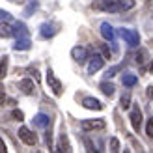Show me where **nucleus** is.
<instances>
[{
    "instance_id": "23",
    "label": "nucleus",
    "mask_w": 153,
    "mask_h": 153,
    "mask_svg": "<svg viewBox=\"0 0 153 153\" xmlns=\"http://www.w3.org/2000/svg\"><path fill=\"white\" fill-rule=\"evenodd\" d=\"M99 49H101V58L103 60H110V56H112V52L108 51V47H106V45H99Z\"/></svg>"
},
{
    "instance_id": "26",
    "label": "nucleus",
    "mask_w": 153,
    "mask_h": 153,
    "mask_svg": "<svg viewBox=\"0 0 153 153\" xmlns=\"http://www.w3.org/2000/svg\"><path fill=\"white\" fill-rule=\"evenodd\" d=\"M146 134L149 138H153V116L148 120V125H146Z\"/></svg>"
},
{
    "instance_id": "14",
    "label": "nucleus",
    "mask_w": 153,
    "mask_h": 153,
    "mask_svg": "<svg viewBox=\"0 0 153 153\" xmlns=\"http://www.w3.org/2000/svg\"><path fill=\"white\" fill-rule=\"evenodd\" d=\"M13 34H17V39H25V37H28V30L22 22H17L13 28Z\"/></svg>"
},
{
    "instance_id": "35",
    "label": "nucleus",
    "mask_w": 153,
    "mask_h": 153,
    "mask_svg": "<svg viewBox=\"0 0 153 153\" xmlns=\"http://www.w3.org/2000/svg\"><path fill=\"white\" fill-rule=\"evenodd\" d=\"M10 2H19V0H10Z\"/></svg>"
},
{
    "instance_id": "19",
    "label": "nucleus",
    "mask_w": 153,
    "mask_h": 153,
    "mask_svg": "<svg viewBox=\"0 0 153 153\" xmlns=\"http://www.w3.org/2000/svg\"><path fill=\"white\" fill-rule=\"evenodd\" d=\"M101 91H103V94L105 95H114V84H110V82H103L101 84Z\"/></svg>"
},
{
    "instance_id": "12",
    "label": "nucleus",
    "mask_w": 153,
    "mask_h": 153,
    "mask_svg": "<svg viewBox=\"0 0 153 153\" xmlns=\"http://www.w3.org/2000/svg\"><path fill=\"white\" fill-rule=\"evenodd\" d=\"M101 36L106 41H114V28L108 25V22H103L101 25Z\"/></svg>"
},
{
    "instance_id": "25",
    "label": "nucleus",
    "mask_w": 153,
    "mask_h": 153,
    "mask_svg": "<svg viewBox=\"0 0 153 153\" xmlns=\"http://www.w3.org/2000/svg\"><path fill=\"white\" fill-rule=\"evenodd\" d=\"M129 106H131V95L125 94L121 97V108H129Z\"/></svg>"
},
{
    "instance_id": "11",
    "label": "nucleus",
    "mask_w": 153,
    "mask_h": 153,
    "mask_svg": "<svg viewBox=\"0 0 153 153\" xmlns=\"http://www.w3.org/2000/svg\"><path fill=\"white\" fill-rule=\"evenodd\" d=\"M58 26L56 25H52V22H43L41 25V37H52L58 30H56Z\"/></svg>"
},
{
    "instance_id": "6",
    "label": "nucleus",
    "mask_w": 153,
    "mask_h": 153,
    "mask_svg": "<svg viewBox=\"0 0 153 153\" xmlns=\"http://www.w3.org/2000/svg\"><path fill=\"white\" fill-rule=\"evenodd\" d=\"M129 120H131V125H133L134 131H140V125H142V110L138 108V106H133Z\"/></svg>"
},
{
    "instance_id": "32",
    "label": "nucleus",
    "mask_w": 153,
    "mask_h": 153,
    "mask_svg": "<svg viewBox=\"0 0 153 153\" xmlns=\"http://www.w3.org/2000/svg\"><path fill=\"white\" fill-rule=\"evenodd\" d=\"M0 19L7 21V19H10V13H7V11H2V10H0Z\"/></svg>"
},
{
    "instance_id": "30",
    "label": "nucleus",
    "mask_w": 153,
    "mask_h": 153,
    "mask_svg": "<svg viewBox=\"0 0 153 153\" xmlns=\"http://www.w3.org/2000/svg\"><path fill=\"white\" fill-rule=\"evenodd\" d=\"M0 153H7V148H6V144H4L2 138H0Z\"/></svg>"
},
{
    "instance_id": "8",
    "label": "nucleus",
    "mask_w": 153,
    "mask_h": 153,
    "mask_svg": "<svg viewBox=\"0 0 153 153\" xmlns=\"http://www.w3.org/2000/svg\"><path fill=\"white\" fill-rule=\"evenodd\" d=\"M71 56H73V60L75 62H79V64H84L88 60V49L86 47H75L73 51H71Z\"/></svg>"
},
{
    "instance_id": "28",
    "label": "nucleus",
    "mask_w": 153,
    "mask_h": 153,
    "mask_svg": "<svg viewBox=\"0 0 153 153\" xmlns=\"http://www.w3.org/2000/svg\"><path fill=\"white\" fill-rule=\"evenodd\" d=\"M11 116H13L15 120H19V121H22V120H25V114H22L21 110H17V108H15V110L11 112Z\"/></svg>"
},
{
    "instance_id": "4",
    "label": "nucleus",
    "mask_w": 153,
    "mask_h": 153,
    "mask_svg": "<svg viewBox=\"0 0 153 153\" xmlns=\"http://www.w3.org/2000/svg\"><path fill=\"white\" fill-rule=\"evenodd\" d=\"M80 127H82V131H99V129H105L106 123H105V120H84Z\"/></svg>"
},
{
    "instance_id": "31",
    "label": "nucleus",
    "mask_w": 153,
    "mask_h": 153,
    "mask_svg": "<svg viewBox=\"0 0 153 153\" xmlns=\"http://www.w3.org/2000/svg\"><path fill=\"white\" fill-rule=\"evenodd\" d=\"M4 101H6V91L0 88V105H4Z\"/></svg>"
},
{
    "instance_id": "20",
    "label": "nucleus",
    "mask_w": 153,
    "mask_h": 153,
    "mask_svg": "<svg viewBox=\"0 0 153 153\" xmlns=\"http://www.w3.org/2000/svg\"><path fill=\"white\" fill-rule=\"evenodd\" d=\"M7 62H10V58L4 56L2 60H0V79H4L6 73H7Z\"/></svg>"
},
{
    "instance_id": "2",
    "label": "nucleus",
    "mask_w": 153,
    "mask_h": 153,
    "mask_svg": "<svg viewBox=\"0 0 153 153\" xmlns=\"http://www.w3.org/2000/svg\"><path fill=\"white\" fill-rule=\"evenodd\" d=\"M47 84H49V90H52V94H54V95H62L64 86H62V82L56 79V75L52 73V69L47 71Z\"/></svg>"
},
{
    "instance_id": "9",
    "label": "nucleus",
    "mask_w": 153,
    "mask_h": 153,
    "mask_svg": "<svg viewBox=\"0 0 153 153\" xmlns=\"http://www.w3.org/2000/svg\"><path fill=\"white\" fill-rule=\"evenodd\" d=\"M82 105L86 106V108H90V110H103V103L99 101V99H95V97H84Z\"/></svg>"
},
{
    "instance_id": "3",
    "label": "nucleus",
    "mask_w": 153,
    "mask_h": 153,
    "mask_svg": "<svg viewBox=\"0 0 153 153\" xmlns=\"http://www.w3.org/2000/svg\"><path fill=\"white\" fill-rule=\"evenodd\" d=\"M54 153H73L71 146H69V138H67V134H65L64 129H62V133L58 134V144H56Z\"/></svg>"
},
{
    "instance_id": "33",
    "label": "nucleus",
    "mask_w": 153,
    "mask_h": 153,
    "mask_svg": "<svg viewBox=\"0 0 153 153\" xmlns=\"http://www.w3.org/2000/svg\"><path fill=\"white\" fill-rule=\"evenodd\" d=\"M149 71H151V73H153V64H151V65H149Z\"/></svg>"
},
{
    "instance_id": "18",
    "label": "nucleus",
    "mask_w": 153,
    "mask_h": 153,
    "mask_svg": "<svg viewBox=\"0 0 153 153\" xmlns=\"http://www.w3.org/2000/svg\"><path fill=\"white\" fill-rule=\"evenodd\" d=\"M13 36V26L7 22H0V37H11Z\"/></svg>"
},
{
    "instance_id": "24",
    "label": "nucleus",
    "mask_w": 153,
    "mask_h": 153,
    "mask_svg": "<svg viewBox=\"0 0 153 153\" xmlns=\"http://www.w3.org/2000/svg\"><path fill=\"white\" fill-rule=\"evenodd\" d=\"M146 56H148V52L144 49H140L138 54H136V64H144V62H146Z\"/></svg>"
},
{
    "instance_id": "21",
    "label": "nucleus",
    "mask_w": 153,
    "mask_h": 153,
    "mask_svg": "<svg viewBox=\"0 0 153 153\" xmlns=\"http://www.w3.org/2000/svg\"><path fill=\"white\" fill-rule=\"evenodd\" d=\"M84 146H86V151H88V153H101V151L95 148V144L91 142L90 138H84Z\"/></svg>"
},
{
    "instance_id": "27",
    "label": "nucleus",
    "mask_w": 153,
    "mask_h": 153,
    "mask_svg": "<svg viewBox=\"0 0 153 153\" xmlns=\"http://www.w3.org/2000/svg\"><path fill=\"white\" fill-rule=\"evenodd\" d=\"M103 7H105V10H108V11H120L118 6H116V2H105Z\"/></svg>"
},
{
    "instance_id": "13",
    "label": "nucleus",
    "mask_w": 153,
    "mask_h": 153,
    "mask_svg": "<svg viewBox=\"0 0 153 153\" xmlns=\"http://www.w3.org/2000/svg\"><path fill=\"white\" fill-rule=\"evenodd\" d=\"M121 82H123L127 88H131V86H134V84L138 82V76L133 75V73H125V75H121Z\"/></svg>"
},
{
    "instance_id": "10",
    "label": "nucleus",
    "mask_w": 153,
    "mask_h": 153,
    "mask_svg": "<svg viewBox=\"0 0 153 153\" xmlns=\"http://www.w3.org/2000/svg\"><path fill=\"white\" fill-rule=\"evenodd\" d=\"M19 90H21V91H22L25 95H32L34 91H36L34 80H30V79H25V80H21V82H19Z\"/></svg>"
},
{
    "instance_id": "1",
    "label": "nucleus",
    "mask_w": 153,
    "mask_h": 153,
    "mask_svg": "<svg viewBox=\"0 0 153 153\" xmlns=\"http://www.w3.org/2000/svg\"><path fill=\"white\" fill-rule=\"evenodd\" d=\"M120 36L125 39V43L129 45V47H138L140 36L136 34L134 30H131V28H121V30H120Z\"/></svg>"
},
{
    "instance_id": "16",
    "label": "nucleus",
    "mask_w": 153,
    "mask_h": 153,
    "mask_svg": "<svg viewBox=\"0 0 153 153\" xmlns=\"http://www.w3.org/2000/svg\"><path fill=\"white\" fill-rule=\"evenodd\" d=\"M134 0H116V6H118V10L121 11H127V10H133L134 7Z\"/></svg>"
},
{
    "instance_id": "34",
    "label": "nucleus",
    "mask_w": 153,
    "mask_h": 153,
    "mask_svg": "<svg viewBox=\"0 0 153 153\" xmlns=\"http://www.w3.org/2000/svg\"><path fill=\"white\" fill-rule=\"evenodd\" d=\"M123 153H131V151H129V149H123Z\"/></svg>"
},
{
    "instance_id": "7",
    "label": "nucleus",
    "mask_w": 153,
    "mask_h": 153,
    "mask_svg": "<svg viewBox=\"0 0 153 153\" xmlns=\"http://www.w3.org/2000/svg\"><path fill=\"white\" fill-rule=\"evenodd\" d=\"M103 64H105V60L99 56V54H94V56L90 58V64H88V73L90 75H95L103 67Z\"/></svg>"
},
{
    "instance_id": "15",
    "label": "nucleus",
    "mask_w": 153,
    "mask_h": 153,
    "mask_svg": "<svg viewBox=\"0 0 153 153\" xmlns=\"http://www.w3.org/2000/svg\"><path fill=\"white\" fill-rule=\"evenodd\" d=\"M30 47H32V43H30L28 37H25V39H17V41H15V45H13L15 51H28Z\"/></svg>"
},
{
    "instance_id": "22",
    "label": "nucleus",
    "mask_w": 153,
    "mask_h": 153,
    "mask_svg": "<svg viewBox=\"0 0 153 153\" xmlns=\"http://www.w3.org/2000/svg\"><path fill=\"white\" fill-rule=\"evenodd\" d=\"M110 153H120V140L118 138H110Z\"/></svg>"
},
{
    "instance_id": "5",
    "label": "nucleus",
    "mask_w": 153,
    "mask_h": 153,
    "mask_svg": "<svg viewBox=\"0 0 153 153\" xmlns=\"http://www.w3.org/2000/svg\"><path fill=\"white\" fill-rule=\"evenodd\" d=\"M19 138L25 142V144H28V146H34V144L37 142V136L30 131L28 127H21L19 129Z\"/></svg>"
},
{
    "instance_id": "17",
    "label": "nucleus",
    "mask_w": 153,
    "mask_h": 153,
    "mask_svg": "<svg viewBox=\"0 0 153 153\" xmlns=\"http://www.w3.org/2000/svg\"><path fill=\"white\" fill-rule=\"evenodd\" d=\"M34 123H36L37 127H47V125L51 123V120H49L47 114H37V116L34 118Z\"/></svg>"
},
{
    "instance_id": "29",
    "label": "nucleus",
    "mask_w": 153,
    "mask_h": 153,
    "mask_svg": "<svg viewBox=\"0 0 153 153\" xmlns=\"http://www.w3.org/2000/svg\"><path fill=\"white\" fill-rule=\"evenodd\" d=\"M118 71H120V67L116 65V67H112V69H108V71H106V76H108V79H112V76H114V75H116Z\"/></svg>"
}]
</instances>
